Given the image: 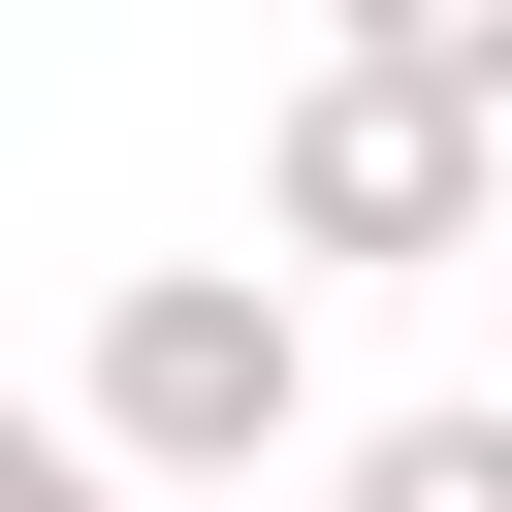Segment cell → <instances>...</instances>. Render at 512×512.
<instances>
[{
	"label": "cell",
	"instance_id": "6da1fadb",
	"mask_svg": "<svg viewBox=\"0 0 512 512\" xmlns=\"http://www.w3.org/2000/svg\"><path fill=\"white\" fill-rule=\"evenodd\" d=\"M64 448H96L128 512H256V480L320 448V320H288V256H128V288H96Z\"/></svg>",
	"mask_w": 512,
	"mask_h": 512
},
{
	"label": "cell",
	"instance_id": "7a4b0ae2",
	"mask_svg": "<svg viewBox=\"0 0 512 512\" xmlns=\"http://www.w3.org/2000/svg\"><path fill=\"white\" fill-rule=\"evenodd\" d=\"M480 192H512V160H480L448 96H384V64H288V160H256V224H288V256H480Z\"/></svg>",
	"mask_w": 512,
	"mask_h": 512
},
{
	"label": "cell",
	"instance_id": "3957f363",
	"mask_svg": "<svg viewBox=\"0 0 512 512\" xmlns=\"http://www.w3.org/2000/svg\"><path fill=\"white\" fill-rule=\"evenodd\" d=\"M320 64H384V96H448V128H480V160H512V0H352V32H320Z\"/></svg>",
	"mask_w": 512,
	"mask_h": 512
},
{
	"label": "cell",
	"instance_id": "277c9868",
	"mask_svg": "<svg viewBox=\"0 0 512 512\" xmlns=\"http://www.w3.org/2000/svg\"><path fill=\"white\" fill-rule=\"evenodd\" d=\"M320 512H512V416H384V448H352Z\"/></svg>",
	"mask_w": 512,
	"mask_h": 512
},
{
	"label": "cell",
	"instance_id": "5b68a950",
	"mask_svg": "<svg viewBox=\"0 0 512 512\" xmlns=\"http://www.w3.org/2000/svg\"><path fill=\"white\" fill-rule=\"evenodd\" d=\"M0 512H128V480H96V448H64V416H0Z\"/></svg>",
	"mask_w": 512,
	"mask_h": 512
}]
</instances>
